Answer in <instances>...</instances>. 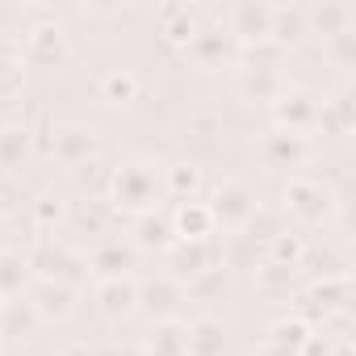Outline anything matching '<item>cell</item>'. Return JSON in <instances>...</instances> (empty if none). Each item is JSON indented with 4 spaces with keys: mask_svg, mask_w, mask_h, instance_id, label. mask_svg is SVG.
Returning a JSON list of instances; mask_svg holds the SVG:
<instances>
[{
    "mask_svg": "<svg viewBox=\"0 0 356 356\" xmlns=\"http://www.w3.org/2000/svg\"><path fill=\"white\" fill-rule=\"evenodd\" d=\"M159 197H163V181H159V172L151 159H130L113 172V181H109V202L113 210L138 218V214H151L159 210Z\"/></svg>",
    "mask_w": 356,
    "mask_h": 356,
    "instance_id": "1",
    "label": "cell"
},
{
    "mask_svg": "<svg viewBox=\"0 0 356 356\" xmlns=\"http://www.w3.org/2000/svg\"><path fill=\"white\" fill-rule=\"evenodd\" d=\"M67 55H72L67 30H63V22H55L51 13H42V22L22 34V59H26L30 67H63Z\"/></svg>",
    "mask_w": 356,
    "mask_h": 356,
    "instance_id": "2",
    "label": "cell"
},
{
    "mask_svg": "<svg viewBox=\"0 0 356 356\" xmlns=\"http://www.w3.org/2000/svg\"><path fill=\"white\" fill-rule=\"evenodd\" d=\"M101 155V134L88 122H55L51 126V159L59 168H84Z\"/></svg>",
    "mask_w": 356,
    "mask_h": 356,
    "instance_id": "3",
    "label": "cell"
},
{
    "mask_svg": "<svg viewBox=\"0 0 356 356\" xmlns=\"http://www.w3.org/2000/svg\"><path fill=\"white\" fill-rule=\"evenodd\" d=\"M331 210H335V197H331V189L323 181H314V176H293L285 185V214L298 218L302 227L327 222Z\"/></svg>",
    "mask_w": 356,
    "mask_h": 356,
    "instance_id": "4",
    "label": "cell"
},
{
    "mask_svg": "<svg viewBox=\"0 0 356 356\" xmlns=\"http://www.w3.org/2000/svg\"><path fill=\"white\" fill-rule=\"evenodd\" d=\"M210 210H214V222L222 231H248L256 222V214H260V202H256V193L243 181H222L214 189Z\"/></svg>",
    "mask_w": 356,
    "mask_h": 356,
    "instance_id": "5",
    "label": "cell"
},
{
    "mask_svg": "<svg viewBox=\"0 0 356 356\" xmlns=\"http://www.w3.org/2000/svg\"><path fill=\"white\" fill-rule=\"evenodd\" d=\"M181 302H189V293H185V281L172 277V273H159L155 281L138 285V310H147L151 323L176 318V314H181Z\"/></svg>",
    "mask_w": 356,
    "mask_h": 356,
    "instance_id": "6",
    "label": "cell"
},
{
    "mask_svg": "<svg viewBox=\"0 0 356 356\" xmlns=\"http://www.w3.org/2000/svg\"><path fill=\"white\" fill-rule=\"evenodd\" d=\"M92 306L105 323H122L138 310V281L134 277H97Z\"/></svg>",
    "mask_w": 356,
    "mask_h": 356,
    "instance_id": "7",
    "label": "cell"
},
{
    "mask_svg": "<svg viewBox=\"0 0 356 356\" xmlns=\"http://www.w3.org/2000/svg\"><path fill=\"white\" fill-rule=\"evenodd\" d=\"M273 118H277V130H289V134H302L318 126V101L302 88H289V92H277L273 97Z\"/></svg>",
    "mask_w": 356,
    "mask_h": 356,
    "instance_id": "8",
    "label": "cell"
},
{
    "mask_svg": "<svg viewBox=\"0 0 356 356\" xmlns=\"http://www.w3.org/2000/svg\"><path fill=\"white\" fill-rule=\"evenodd\" d=\"M76 298L80 289L76 285H63V281H34L30 289V306L38 310L42 323H63L76 314Z\"/></svg>",
    "mask_w": 356,
    "mask_h": 356,
    "instance_id": "9",
    "label": "cell"
},
{
    "mask_svg": "<svg viewBox=\"0 0 356 356\" xmlns=\"http://www.w3.org/2000/svg\"><path fill=\"white\" fill-rule=\"evenodd\" d=\"M168 222H172V235L185 239V243H202V239H210L218 231L210 202H176V210L168 214Z\"/></svg>",
    "mask_w": 356,
    "mask_h": 356,
    "instance_id": "10",
    "label": "cell"
},
{
    "mask_svg": "<svg viewBox=\"0 0 356 356\" xmlns=\"http://www.w3.org/2000/svg\"><path fill=\"white\" fill-rule=\"evenodd\" d=\"M159 34H163L168 47L189 51L193 38L202 34V9H193V5H163L159 9Z\"/></svg>",
    "mask_w": 356,
    "mask_h": 356,
    "instance_id": "11",
    "label": "cell"
},
{
    "mask_svg": "<svg viewBox=\"0 0 356 356\" xmlns=\"http://www.w3.org/2000/svg\"><path fill=\"white\" fill-rule=\"evenodd\" d=\"M273 22H277L273 5H235L227 34L235 42H268L273 38Z\"/></svg>",
    "mask_w": 356,
    "mask_h": 356,
    "instance_id": "12",
    "label": "cell"
},
{
    "mask_svg": "<svg viewBox=\"0 0 356 356\" xmlns=\"http://www.w3.org/2000/svg\"><path fill=\"white\" fill-rule=\"evenodd\" d=\"M185 59H193L202 72H218L222 63L235 59V38L227 30H214V26H202V34L193 38V47L185 51Z\"/></svg>",
    "mask_w": 356,
    "mask_h": 356,
    "instance_id": "13",
    "label": "cell"
},
{
    "mask_svg": "<svg viewBox=\"0 0 356 356\" xmlns=\"http://www.w3.org/2000/svg\"><path fill=\"white\" fill-rule=\"evenodd\" d=\"M134 264H138V248L122 235H105L92 252V273L101 277H130Z\"/></svg>",
    "mask_w": 356,
    "mask_h": 356,
    "instance_id": "14",
    "label": "cell"
},
{
    "mask_svg": "<svg viewBox=\"0 0 356 356\" xmlns=\"http://www.w3.org/2000/svg\"><path fill=\"white\" fill-rule=\"evenodd\" d=\"M30 155H34V134L30 126L22 122H9V126H0V172H26L30 168Z\"/></svg>",
    "mask_w": 356,
    "mask_h": 356,
    "instance_id": "15",
    "label": "cell"
},
{
    "mask_svg": "<svg viewBox=\"0 0 356 356\" xmlns=\"http://www.w3.org/2000/svg\"><path fill=\"white\" fill-rule=\"evenodd\" d=\"M163 260H168V268H172V277H197V273H206V268H218L214 264V252H210V239H202V243H185V239H176L168 252H163Z\"/></svg>",
    "mask_w": 356,
    "mask_h": 356,
    "instance_id": "16",
    "label": "cell"
},
{
    "mask_svg": "<svg viewBox=\"0 0 356 356\" xmlns=\"http://www.w3.org/2000/svg\"><path fill=\"white\" fill-rule=\"evenodd\" d=\"M130 243H134L138 252H159V256H163V252L176 243L168 214H159V210L138 214V218H134V227H130Z\"/></svg>",
    "mask_w": 356,
    "mask_h": 356,
    "instance_id": "17",
    "label": "cell"
},
{
    "mask_svg": "<svg viewBox=\"0 0 356 356\" xmlns=\"http://www.w3.org/2000/svg\"><path fill=\"white\" fill-rule=\"evenodd\" d=\"M163 197H176V202H197V189H202V168L193 159H176L163 168Z\"/></svg>",
    "mask_w": 356,
    "mask_h": 356,
    "instance_id": "18",
    "label": "cell"
},
{
    "mask_svg": "<svg viewBox=\"0 0 356 356\" xmlns=\"http://www.w3.org/2000/svg\"><path fill=\"white\" fill-rule=\"evenodd\" d=\"M147 356H189V323L181 318L155 323L147 335Z\"/></svg>",
    "mask_w": 356,
    "mask_h": 356,
    "instance_id": "19",
    "label": "cell"
},
{
    "mask_svg": "<svg viewBox=\"0 0 356 356\" xmlns=\"http://www.w3.org/2000/svg\"><path fill=\"white\" fill-rule=\"evenodd\" d=\"M302 17H306V34H318L323 42L352 30V9L348 5H310V9H302Z\"/></svg>",
    "mask_w": 356,
    "mask_h": 356,
    "instance_id": "20",
    "label": "cell"
},
{
    "mask_svg": "<svg viewBox=\"0 0 356 356\" xmlns=\"http://www.w3.org/2000/svg\"><path fill=\"white\" fill-rule=\"evenodd\" d=\"M227 352V327L214 314H202L189 323V356H222Z\"/></svg>",
    "mask_w": 356,
    "mask_h": 356,
    "instance_id": "21",
    "label": "cell"
},
{
    "mask_svg": "<svg viewBox=\"0 0 356 356\" xmlns=\"http://www.w3.org/2000/svg\"><path fill=\"white\" fill-rule=\"evenodd\" d=\"M260 155H264L268 168H293L306 155V138L302 134H289V130H273V134H264Z\"/></svg>",
    "mask_w": 356,
    "mask_h": 356,
    "instance_id": "22",
    "label": "cell"
},
{
    "mask_svg": "<svg viewBox=\"0 0 356 356\" xmlns=\"http://www.w3.org/2000/svg\"><path fill=\"white\" fill-rule=\"evenodd\" d=\"M30 260L22 256V252H0V298H5V302H13L26 285H30Z\"/></svg>",
    "mask_w": 356,
    "mask_h": 356,
    "instance_id": "23",
    "label": "cell"
},
{
    "mask_svg": "<svg viewBox=\"0 0 356 356\" xmlns=\"http://www.w3.org/2000/svg\"><path fill=\"white\" fill-rule=\"evenodd\" d=\"M38 310L30 306V298H13V302H5V318H0V335H13V339H30L34 331H38Z\"/></svg>",
    "mask_w": 356,
    "mask_h": 356,
    "instance_id": "24",
    "label": "cell"
},
{
    "mask_svg": "<svg viewBox=\"0 0 356 356\" xmlns=\"http://www.w3.org/2000/svg\"><path fill=\"white\" fill-rule=\"evenodd\" d=\"M310 335H314L310 323L298 318V314H293V318H277V323L268 327V343H273V348H285V352H302V343H306Z\"/></svg>",
    "mask_w": 356,
    "mask_h": 356,
    "instance_id": "25",
    "label": "cell"
},
{
    "mask_svg": "<svg viewBox=\"0 0 356 356\" xmlns=\"http://www.w3.org/2000/svg\"><path fill=\"white\" fill-rule=\"evenodd\" d=\"M101 101H109V105L138 101V76L134 72H105L101 76Z\"/></svg>",
    "mask_w": 356,
    "mask_h": 356,
    "instance_id": "26",
    "label": "cell"
},
{
    "mask_svg": "<svg viewBox=\"0 0 356 356\" xmlns=\"http://www.w3.org/2000/svg\"><path fill=\"white\" fill-rule=\"evenodd\" d=\"M302 252H306V243H302L298 231H277V235L268 239V256H264V260H273V264H281V268H298V264H302Z\"/></svg>",
    "mask_w": 356,
    "mask_h": 356,
    "instance_id": "27",
    "label": "cell"
},
{
    "mask_svg": "<svg viewBox=\"0 0 356 356\" xmlns=\"http://www.w3.org/2000/svg\"><path fill=\"white\" fill-rule=\"evenodd\" d=\"M318 126H323L327 134H348V130H352V105H348V97L323 101V105H318Z\"/></svg>",
    "mask_w": 356,
    "mask_h": 356,
    "instance_id": "28",
    "label": "cell"
},
{
    "mask_svg": "<svg viewBox=\"0 0 356 356\" xmlns=\"http://www.w3.org/2000/svg\"><path fill=\"white\" fill-rule=\"evenodd\" d=\"M335 59H339V67H348L352 63V47H356V30H343V34H335V38H327L323 42Z\"/></svg>",
    "mask_w": 356,
    "mask_h": 356,
    "instance_id": "29",
    "label": "cell"
},
{
    "mask_svg": "<svg viewBox=\"0 0 356 356\" xmlns=\"http://www.w3.org/2000/svg\"><path fill=\"white\" fill-rule=\"evenodd\" d=\"M185 126H189L193 134H202V138H214V134L222 130V113H214V109H210V113H193Z\"/></svg>",
    "mask_w": 356,
    "mask_h": 356,
    "instance_id": "30",
    "label": "cell"
},
{
    "mask_svg": "<svg viewBox=\"0 0 356 356\" xmlns=\"http://www.w3.org/2000/svg\"><path fill=\"white\" fill-rule=\"evenodd\" d=\"M34 214H38V222H47V227H51V222H59V218H63V202H59V197H42V202L34 206Z\"/></svg>",
    "mask_w": 356,
    "mask_h": 356,
    "instance_id": "31",
    "label": "cell"
},
{
    "mask_svg": "<svg viewBox=\"0 0 356 356\" xmlns=\"http://www.w3.org/2000/svg\"><path fill=\"white\" fill-rule=\"evenodd\" d=\"M59 356H97V352H92L88 343H67V348H63Z\"/></svg>",
    "mask_w": 356,
    "mask_h": 356,
    "instance_id": "32",
    "label": "cell"
},
{
    "mask_svg": "<svg viewBox=\"0 0 356 356\" xmlns=\"http://www.w3.org/2000/svg\"><path fill=\"white\" fill-rule=\"evenodd\" d=\"M264 356H298V352H285V348H273V343H264Z\"/></svg>",
    "mask_w": 356,
    "mask_h": 356,
    "instance_id": "33",
    "label": "cell"
},
{
    "mask_svg": "<svg viewBox=\"0 0 356 356\" xmlns=\"http://www.w3.org/2000/svg\"><path fill=\"white\" fill-rule=\"evenodd\" d=\"M0 318H5V298H0Z\"/></svg>",
    "mask_w": 356,
    "mask_h": 356,
    "instance_id": "34",
    "label": "cell"
}]
</instances>
